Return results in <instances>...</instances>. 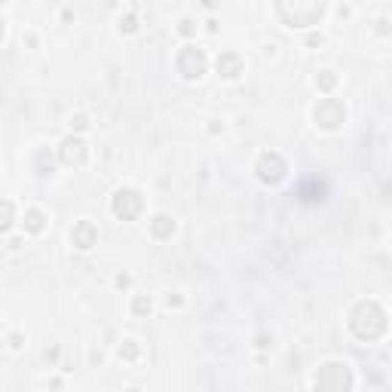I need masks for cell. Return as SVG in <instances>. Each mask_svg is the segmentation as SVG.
<instances>
[{
    "instance_id": "5bb4252c",
    "label": "cell",
    "mask_w": 392,
    "mask_h": 392,
    "mask_svg": "<svg viewBox=\"0 0 392 392\" xmlns=\"http://www.w3.org/2000/svg\"><path fill=\"white\" fill-rule=\"evenodd\" d=\"M319 83H322V89H331V86H334V77H331V74H322Z\"/></svg>"
},
{
    "instance_id": "8fae6325",
    "label": "cell",
    "mask_w": 392,
    "mask_h": 392,
    "mask_svg": "<svg viewBox=\"0 0 392 392\" xmlns=\"http://www.w3.org/2000/svg\"><path fill=\"white\" fill-rule=\"evenodd\" d=\"M13 221H15V209H13V203L0 199V233H6V230L13 227Z\"/></svg>"
},
{
    "instance_id": "9a60e30c",
    "label": "cell",
    "mask_w": 392,
    "mask_h": 392,
    "mask_svg": "<svg viewBox=\"0 0 392 392\" xmlns=\"http://www.w3.org/2000/svg\"><path fill=\"white\" fill-rule=\"evenodd\" d=\"M123 31H129V34L135 31V19H132V15H126V22H123Z\"/></svg>"
},
{
    "instance_id": "e0dca14e",
    "label": "cell",
    "mask_w": 392,
    "mask_h": 392,
    "mask_svg": "<svg viewBox=\"0 0 392 392\" xmlns=\"http://www.w3.org/2000/svg\"><path fill=\"white\" fill-rule=\"evenodd\" d=\"M203 3H205V6H214V0H203Z\"/></svg>"
},
{
    "instance_id": "9c48e42d",
    "label": "cell",
    "mask_w": 392,
    "mask_h": 392,
    "mask_svg": "<svg viewBox=\"0 0 392 392\" xmlns=\"http://www.w3.org/2000/svg\"><path fill=\"white\" fill-rule=\"evenodd\" d=\"M218 71L224 77H240L242 74V58L236 56V52H224V56L218 58Z\"/></svg>"
},
{
    "instance_id": "3957f363",
    "label": "cell",
    "mask_w": 392,
    "mask_h": 392,
    "mask_svg": "<svg viewBox=\"0 0 392 392\" xmlns=\"http://www.w3.org/2000/svg\"><path fill=\"white\" fill-rule=\"evenodd\" d=\"M205 52L203 49H194V46H187V49L178 56V71L187 77V80H199V77L205 74Z\"/></svg>"
},
{
    "instance_id": "5b68a950",
    "label": "cell",
    "mask_w": 392,
    "mask_h": 392,
    "mask_svg": "<svg viewBox=\"0 0 392 392\" xmlns=\"http://www.w3.org/2000/svg\"><path fill=\"white\" fill-rule=\"evenodd\" d=\"M285 172H288V166H285V159H282L279 153H264V157L258 159V175H260V181L279 184L282 178H285Z\"/></svg>"
},
{
    "instance_id": "ac0fdd59",
    "label": "cell",
    "mask_w": 392,
    "mask_h": 392,
    "mask_svg": "<svg viewBox=\"0 0 392 392\" xmlns=\"http://www.w3.org/2000/svg\"><path fill=\"white\" fill-rule=\"evenodd\" d=\"M0 37H3V19H0Z\"/></svg>"
},
{
    "instance_id": "d6986e66",
    "label": "cell",
    "mask_w": 392,
    "mask_h": 392,
    "mask_svg": "<svg viewBox=\"0 0 392 392\" xmlns=\"http://www.w3.org/2000/svg\"><path fill=\"white\" fill-rule=\"evenodd\" d=\"M0 3H3V0H0Z\"/></svg>"
},
{
    "instance_id": "7a4b0ae2",
    "label": "cell",
    "mask_w": 392,
    "mask_h": 392,
    "mask_svg": "<svg viewBox=\"0 0 392 392\" xmlns=\"http://www.w3.org/2000/svg\"><path fill=\"white\" fill-rule=\"evenodd\" d=\"M325 13V0H279V15L291 28L316 25Z\"/></svg>"
},
{
    "instance_id": "2e32d148",
    "label": "cell",
    "mask_w": 392,
    "mask_h": 392,
    "mask_svg": "<svg viewBox=\"0 0 392 392\" xmlns=\"http://www.w3.org/2000/svg\"><path fill=\"white\" fill-rule=\"evenodd\" d=\"M181 31L184 34H194V22H181Z\"/></svg>"
},
{
    "instance_id": "8992f818",
    "label": "cell",
    "mask_w": 392,
    "mask_h": 392,
    "mask_svg": "<svg viewBox=\"0 0 392 392\" xmlns=\"http://www.w3.org/2000/svg\"><path fill=\"white\" fill-rule=\"evenodd\" d=\"M343 120H347V111H343L340 102H334V98L319 102V107H316V123H319L322 129H337Z\"/></svg>"
},
{
    "instance_id": "4fadbf2b",
    "label": "cell",
    "mask_w": 392,
    "mask_h": 392,
    "mask_svg": "<svg viewBox=\"0 0 392 392\" xmlns=\"http://www.w3.org/2000/svg\"><path fill=\"white\" fill-rule=\"evenodd\" d=\"M135 313H138V316L150 313V301H148V297H135Z\"/></svg>"
},
{
    "instance_id": "ba28073f",
    "label": "cell",
    "mask_w": 392,
    "mask_h": 392,
    "mask_svg": "<svg viewBox=\"0 0 392 392\" xmlns=\"http://www.w3.org/2000/svg\"><path fill=\"white\" fill-rule=\"evenodd\" d=\"M61 159H65L68 166H80L83 159H86V144H83L80 138H68V141L61 144Z\"/></svg>"
},
{
    "instance_id": "277c9868",
    "label": "cell",
    "mask_w": 392,
    "mask_h": 392,
    "mask_svg": "<svg viewBox=\"0 0 392 392\" xmlns=\"http://www.w3.org/2000/svg\"><path fill=\"white\" fill-rule=\"evenodd\" d=\"M141 209H144V199L138 190H120V194L113 196V212H117V218H123V221L138 218Z\"/></svg>"
},
{
    "instance_id": "30bf717a",
    "label": "cell",
    "mask_w": 392,
    "mask_h": 392,
    "mask_svg": "<svg viewBox=\"0 0 392 392\" xmlns=\"http://www.w3.org/2000/svg\"><path fill=\"white\" fill-rule=\"evenodd\" d=\"M150 233L157 236V240H168V236L175 233V221L166 218V214H157V218L150 221Z\"/></svg>"
},
{
    "instance_id": "6da1fadb",
    "label": "cell",
    "mask_w": 392,
    "mask_h": 392,
    "mask_svg": "<svg viewBox=\"0 0 392 392\" xmlns=\"http://www.w3.org/2000/svg\"><path fill=\"white\" fill-rule=\"evenodd\" d=\"M350 328L359 340H377V337L386 331V313H383L374 301H365L352 310Z\"/></svg>"
},
{
    "instance_id": "7c38bea8",
    "label": "cell",
    "mask_w": 392,
    "mask_h": 392,
    "mask_svg": "<svg viewBox=\"0 0 392 392\" xmlns=\"http://www.w3.org/2000/svg\"><path fill=\"white\" fill-rule=\"evenodd\" d=\"M25 227L31 230V233H40L43 230V214L40 212H28L25 214Z\"/></svg>"
},
{
    "instance_id": "52a82bcc",
    "label": "cell",
    "mask_w": 392,
    "mask_h": 392,
    "mask_svg": "<svg viewBox=\"0 0 392 392\" xmlns=\"http://www.w3.org/2000/svg\"><path fill=\"white\" fill-rule=\"evenodd\" d=\"M71 242L77 245V249H92V245L98 242V230H95V224H89V221H80L74 230H71Z\"/></svg>"
}]
</instances>
